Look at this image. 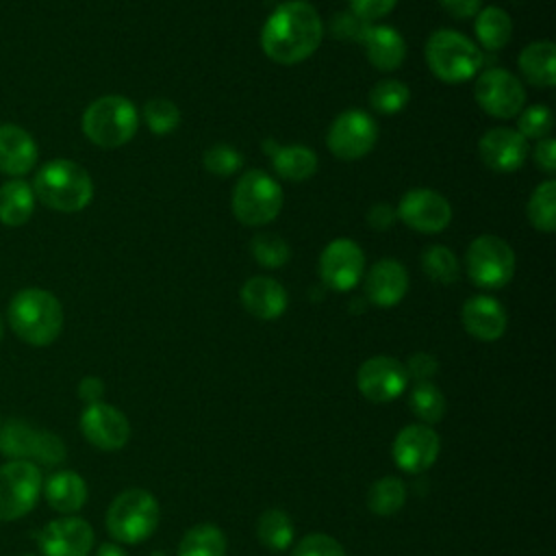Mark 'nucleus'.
<instances>
[{"instance_id":"obj_11","label":"nucleus","mask_w":556,"mask_h":556,"mask_svg":"<svg viewBox=\"0 0 556 556\" xmlns=\"http://www.w3.org/2000/svg\"><path fill=\"white\" fill-rule=\"evenodd\" d=\"M378 139L376 122L361 109H348L334 117L328 128L326 143L330 152L343 161L365 156Z\"/></svg>"},{"instance_id":"obj_40","label":"nucleus","mask_w":556,"mask_h":556,"mask_svg":"<svg viewBox=\"0 0 556 556\" xmlns=\"http://www.w3.org/2000/svg\"><path fill=\"white\" fill-rule=\"evenodd\" d=\"M202 161H204V167L217 176H230L241 167V154L226 143H217L208 148Z\"/></svg>"},{"instance_id":"obj_6","label":"nucleus","mask_w":556,"mask_h":556,"mask_svg":"<svg viewBox=\"0 0 556 556\" xmlns=\"http://www.w3.org/2000/svg\"><path fill=\"white\" fill-rule=\"evenodd\" d=\"M426 61L437 78L458 85L478 74L482 67V52L456 30H437L426 41Z\"/></svg>"},{"instance_id":"obj_28","label":"nucleus","mask_w":556,"mask_h":556,"mask_svg":"<svg viewBox=\"0 0 556 556\" xmlns=\"http://www.w3.org/2000/svg\"><path fill=\"white\" fill-rule=\"evenodd\" d=\"M271 163L282 178L295 182L311 178L317 169V156L306 146H278L271 152Z\"/></svg>"},{"instance_id":"obj_3","label":"nucleus","mask_w":556,"mask_h":556,"mask_svg":"<svg viewBox=\"0 0 556 556\" xmlns=\"http://www.w3.org/2000/svg\"><path fill=\"white\" fill-rule=\"evenodd\" d=\"M30 187L37 200L59 213L83 211L93 198L89 172L70 159H52L43 163Z\"/></svg>"},{"instance_id":"obj_36","label":"nucleus","mask_w":556,"mask_h":556,"mask_svg":"<svg viewBox=\"0 0 556 556\" xmlns=\"http://www.w3.org/2000/svg\"><path fill=\"white\" fill-rule=\"evenodd\" d=\"M408 98H410L408 87H406L404 83H400V80H393V78L376 83V87H374L371 93H369L371 106H374L378 113H382V115H395V113H400V111L406 106Z\"/></svg>"},{"instance_id":"obj_20","label":"nucleus","mask_w":556,"mask_h":556,"mask_svg":"<svg viewBox=\"0 0 556 556\" xmlns=\"http://www.w3.org/2000/svg\"><path fill=\"white\" fill-rule=\"evenodd\" d=\"M408 289V274L404 265L393 258L378 261L365 276V295L374 306H395Z\"/></svg>"},{"instance_id":"obj_14","label":"nucleus","mask_w":556,"mask_h":556,"mask_svg":"<svg viewBox=\"0 0 556 556\" xmlns=\"http://www.w3.org/2000/svg\"><path fill=\"white\" fill-rule=\"evenodd\" d=\"M365 274V254L350 239L330 241L319 258V276L332 291L354 289Z\"/></svg>"},{"instance_id":"obj_24","label":"nucleus","mask_w":556,"mask_h":556,"mask_svg":"<svg viewBox=\"0 0 556 556\" xmlns=\"http://www.w3.org/2000/svg\"><path fill=\"white\" fill-rule=\"evenodd\" d=\"M50 508L63 515L78 513L87 502V482L76 471H56L52 473L41 489Z\"/></svg>"},{"instance_id":"obj_49","label":"nucleus","mask_w":556,"mask_h":556,"mask_svg":"<svg viewBox=\"0 0 556 556\" xmlns=\"http://www.w3.org/2000/svg\"><path fill=\"white\" fill-rule=\"evenodd\" d=\"M96 556H128V554L119 545H115V543H102L98 547Z\"/></svg>"},{"instance_id":"obj_35","label":"nucleus","mask_w":556,"mask_h":556,"mask_svg":"<svg viewBox=\"0 0 556 556\" xmlns=\"http://www.w3.org/2000/svg\"><path fill=\"white\" fill-rule=\"evenodd\" d=\"M421 267L430 280H437L441 285L456 282L460 276L458 261L445 245H430L421 254Z\"/></svg>"},{"instance_id":"obj_22","label":"nucleus","mask_w":556,"mask_h":556,"mask_svg":"<svg viewBox=\"0 0 556 556\" xmlns=\"http://www.w3.org/2000/svg\"><path fill=\"white\" fill-rule=\"evenodd\" d=\"M463 326L478 341H497L506 330V311L495 298L473 295L463 304Z\"/></svg>"},{"instance_id":"obj_29","label":"nucleus","mask_w":556,"mask_h":556,"mask_svg":"<svg viewBox=\"0 0 556 556\" xmlns=\"http://www.w3.org/2000/svg\"><path fill=\"white\" fill-rule=\"evenodd\" d=\"M178 556H226V534L213 523H198L182 534Z\"/></svg>"},{"instance_id":"obj_9","label":"nucleus","mask_w":556,"mask_h":556,"mask_svg":"<svg viewBox=\"0 0 556 556\" xmlns=\"http://www.w3.org/2000/svg\"><path fill=\"white\" fill-rule=\"evenodd\" d=\"M465 269L476 287L502 289L515 274V252L504 239L480 235L467 248Z\"/></svg>"},{"instance_id":"obj_48","label":"nucleus","mask_w":556,"mask_h":556,"mask_svg":"<svg viewBox=\"0 0 556 556\" xmlns=\"http://www.w3.org/2000/svg\"><path fill=\"white\" fill-rule=\"evenodd\" d=\"M395 211L389 204H374L367 213V222L374 230H387L395 222Z\"/></svg>"},{"instance_id":"obj_15","label":"nucleus","mask_w":556,"mask_h":556,"mask_svg":"<svg viewBox=\"0 0 556 556\" xmlns=\"http://www.w3.org/2000/svg\"><path fill=\"white\" fill-rule=\"evenodd\" d=\"M83 437L102 452H117L130 439V424L126 415L104 402L87 404L80 413Z\"/></svg>"},{"instance_id":"obj_25","label":"nucleus","mask_w":556,"mask_h":556,"mask_svg":"<svg viewBox=\"0 0 556 556\" xmlns=\"http://www.w3.org/2000/svg\"><path fill=\"white\" fill-rule=\"evenodd\" d=\"M363 46L367 50V59L374 67L382 72L397 70L406 56L404 37L391 26H369Z\"/></svg>"},{"instance_id":"obj_1","label":"nucleus","mask_w":556,"mask_h":556,"mask_svg":"<svg viewBox=\"0 0 556 556\" xmlns=\"http://www.w3.org/2000/svg\"><path fill=\"white\" fill-rule=\"evenodd\" d=\"M321 35L324 24L313 4L291 0L276 7L267 17L261 33V46L271 61L295 65L317 50Z\"/></svg>"},{"instance_id":"obj_2","label":"nucleus","mask_w":556,"mask_h":556,"mask_svg":"<svg viewBox=\"0 0 556 556\" xmlns=\"http://www.w3.org/2000/svg\"><path fill=\"white\" fill-rule=\"evenodd\" d=\"M9 326L28 345L46 348L63 330V306L59 298L39 287L17 291L9 302Z\"/></svg>"},{"instance_id":"obj_26","label":"nucleus","mask_w":556,"mask_h":556,"mask_svg":"<svg viewBox=\"0 0 556 556\" xmlns=\"http://www.w3.org/2000/svg\"><path fill=\"white\" fill-rule=\"evenodd\" d=\"M35 191L22 178H11L0 185V224L9 228L24 226L35 211Z\"/></svg>"},{"instance_id":"obj_16","label":"nucleus","mask_w":556,"mask_h":556,"mask_svg":"<svg viewBox=\"0 0 556 556\" xmlns=\"http://www.w3.org/2000/svg\"><path fill=\"white\" fill-rule=\"evenodd\" d=\"M439 434L428 424H410L402 428L391 445L395 465L408 473H419L432 467L439 458Z\"/></svg>"},{"instance_id":"obj_8","label":"nucleus","mask_w":556,"mask_h":556,"mask_svg":"<svg viewBox=\"0 0 556 556\" xmlns=\"http://www.w3.org/2000/svg\"><path fill=\"white\" fill-rule=\"evenodd\" d=\"M282 208L280 185L261 169L245 172L232 191V213L245 226L269 224Z\"/></svg>"},{"instance_id":"obj_33","label":"nucleus","mask_w":556,"mask_h":556,"mask_svg":"<svg viewBox=\"0 0 556 556\" xmlns=\"http://www.w3.org/2000/svg\"><path fill=\"white\" fill-rule=\"evenodd\" d=\"M408 406L410 410L424 421V424H437L443 419L447 402L443 391L430 382V380H419L415 382V387L410 389V397H408Z\"/></svg>"},{"instance_id":"obj_46","label":"nucleus","mask_w":556,"mask_h":556,"mask_svg":"<svg viewBox=\"0 0 556 556\" xmlns=\"http://www.w3.org/2000/svg\"><path fill=\"white\" fill-rule=\"evenodd\" d=\"M439 2L456 20H467L476 15L482 7V0H439Z\"/></svg>"},{"instance_id":"obj_32","label":"nucleus","mask_w":556,"mask_h":556,"mask_svg":"<svg viewBox=\"0 0 556 556\" xmlns=\"http://www.w3.org/2000/svg\"><path fill=\"white\" fill-rule=\"evenodd\" d=\"M406 504V486L395 476L378 478L367 491V506L380 517L395 515Z\"/></svg>"},{"instance_id":"obj_51","label":"nucleus","mask_w":556,"mask_h":556,"mask_svg":"<svg viewBox=\"0 0 556 556\" xmlns=\"http://www.w3.org/2000/svg\"><path fill=\"white\" fill-rule=\"evenodd\" d=\"M22 556H37V554H22Z\"/></svg>"},{"instance_id":"obj_19","label":"nucleus","mask_w":556,"mask_h":556,"mask_svg":"<svg viewBox=\"0 0 556 556\" xmlns=\"http://www.w3.org/2000/svg\"><path fill=\"white\" fill-rule=\"evenodd\" d=\"M480 159L493 172H515L523 165L528 141L513 128H493L482 135Z\"/></svg>"},{"instance_id":"obj_41","label":"nucleus","mask_w":556,"mask_h":556,"mask_svg":"<svg viewBox=\"0 0 556 556\" xmlns=\"http://www.w3.org/2000/svg\"><path fill=\"white\" fill-rule=\"evenodd\" d=\"M293 556H348V554L337 539L321 532H313L295 543Z\"/></svg>"},{"instance_id":"obj_5","label":"nucleus","mask_w":556,"mask_h":556,"mask_svg":"<svg viewBox=\"0 0 556 556\" xmlns=\"http://www.w3.org/2000/svg\"><path fill=\"white\" fill-rule=\"evenodd\" d=\"M159 502L146 489L122 491L106 510V530L119 543H141L152 536L159 526Z\"/></svg>"},{"instance_id":"obj_21","label":"nucleus","mask_w":556,"mask_h":556,"mask_svg":"<svg viewBox=\"0 0 556 556\" xmlns=\"http://www.w3.org/2000/svg\"><path fill=\"white\" fill-rule=\"evenodd\" d=\"M37 143L17 124H0V172L13 178L28 174L37 163Z\"/></svg>"},{"instance_id":"obj_23","label":"nucleus","mask_w":556,"mask_h":556,"mask_svg":"<svg viewBox=\"0 0 556 556\" xmlns=\"http://www.w3.org/2000/svg\"><path fill=\"white\" fill-rule=\"evenodd\" d=\"M241 304L256 319H276L287 308V291L269 276H254L241 287Z\"/></svg>"},{"instance_id":"obj_31","label":"nucleus","mask_w":556,"mask_h":556,"mask_svg":"<svg viewBox=\"0 0 556 556\" xmlns=\"http://www.w3.org/2000/svg\"><path fill=\"white\" fill-rule=\"evenodd\" d=\"M513 33V22L508 13L500 7H486L476 17V35L486 50H500L508 43Z\"/></svg>"},{"instance_id":"obj_42","label":"nucleus","mask_w":556,"mask_h":556,"mask_svg":"<svg viewBox=\"0 0 556 556\" xmlns=\"http://www.w3.org/2000/svg\"><path fill=\"white\" fill-rule=\"evenodd\" d=\"M369 22H365L363 17H358L356 13H339V15H334V20H332V33H334V37H339V39H350V41H358V43H363V39H365V35H367V30H369Z\"/></svg>"},{"instance_id":"obj_7","label":"nucleus","mask_w":556,"mask_h":556,"mask_svg":"<svg viewBox=\"0 0 556 556\" xmlns=\"http://www.w3.org/2000/svg\"><path fill=\"white\" fill-rule=\"evenodd\" d=\"M0 454L7 460L54 467L65 460V443L50 430L35 428L22 419H9L0 426Z\"/></svg>"},{"instance_id":"obj_44","label":"nucleus","mask_w":556,"mask_h":556,"mask_svg":"<svg viewBox=\"0 0 556 556\" xmlns=\"http://www.w3.org/2000/svg\"><path fill=\"white\" fill-rule=\"evenodd\" d=\"M404 367H406L408 378L413 376L417 382H419V380H430V378L439 371L437 358H434L432 354H428V352H417V354H413V356L408 358V363H404Z\"/></svg>"},{"instance_id":"obj_17","label":"nucleus","mask_w":556,"mask_h":556,"mask_svg":"<svg viewBox=\"0 0 556 556\" xmlns=\"http://www.w3.org/2000/svg\"><path fill=\"white\" fill-rule=\"evenodd\" d=\"M93 528L83 517L52 519L39 532V552L43 556H89L93 547Z\"/></svg>"},{"instance_id":"obj_12","label":"nucleus","mask_w":556,"mask_h":556,"mask_svg":"<svg viewBox=\"0 0 556 556\" xmlns=\"http://www.w3.org/2000/svg\"><path fill=\"white\" fill-rule=\"evenodd\" d=\"M473 93L482 111L502 119L521 113V106L526 102L521 80L502 67H491L482 72L476 80Z\"/></svg>"},{"instance_id":"obj_47","label":"nucleus","mask_w":556,"mask_h":556,"mask_svg":"<svg viewBox=\"0 0 556 556\" xmlns=\"http://www.w3.org/2000/svg\"><path fill=\"white\" fill-rule=\"evenodd\" d=\"M102 395H104V382L98 376H85L78 382V397L85 404H96L102 400Z\"/></svg>"},{"instance_id":"obj_38","label":"nucleus","mask_w":556,"mask_h":556,"mask_svg":"<svg viewBox=\"0 0 556 556\" xmlns=\"http://www.w3.org/2000/svg\"><path fill=\"white\" fill-rule=\"evenodd\" d=\"M252 256L256 258V263L265 265V267H280L289 261V245L282 237L274 235V232H261L252 239L250 243Z\"/></svg>"},{"instance_id":"obj_4","label":"nucleus","mask_w":556,"mask_h":556,"mask_svg":"<svg viewBox=\"0 0 556 556\" xmlns=\"http://www.w3.org/2000/svg\"><path fill=\"white\" fill-rule=\"evenodd\" d=\"M83 132L98 148H119L128 143L139 126L137 109L122 96H102L83 113Z\"/></svg>"},{"instance_id":"obj_18","label":"nucleus","mask_w":556,"mask_h":556,"mask_svg":"<svg viewBox=\"0 0 556 556\" xmlns=\"http://www.w3.org/2000/svg\"><path fill=\"white\" fill-rule=\"evenodd\" d=\"M395 215L413 230L439 232L452 219L450 202L432 189H410L402 195Z\"/></svg>"},{"instance_id":"obj_34","label":"nucleus","mask_w":556,"mask_h":556,"mask_svg":"<svg viewBox=\"0 0 556 556\" xmlns=\"http://www.w3.org/2000/svg\"><path fill=\"white\" fill-rule=\"evenodd\" d=\"M528 219L536 230L552 232L556 228V182H541L528 200Z\"/></svg>"},{"instance_id":"obj_43","label":"nucleus","mask_w":556,"mask_h":556,"mask_svg":"<svg viewBox=\"0 0 556 556\" xmlns=\"http://www.w3.org/2000/svg\"><path fill=\"white\" fill-rule=\"evenodd\" d=\"M348 2L352 7V13H356L365 22H374L391 13L397 0H348Z\"/></svg>"},{"instance_id":"obj_50","label":"nucleus","mask_w":556,"mask_h":556,"mask_svg":"<svg viewBox=\"0 0 556 556\" xmlns=\"http://www.w3.org/2000/svg\"><path fill=\"white\" fill-rule=\"evenodd\" d=\"M2 337H4V324H2V317H0V341H2Z\"/></svg>"},{"instance_id":"obj_30","label":"nucleus","mask_w":556,"mask_h":556,"mask_svg":"<svg viewBox=\"0 0 556 556\" xmlns=\"http://www.w3.org/2000/svg\"><path fill=\"white\" fill-rule=\"evenodd\" d=\"M256 536L265 547L274 552H282L293 543L295 528L291 517L285 510L267 508L256 521Z\"/></svg>"},{"instance_id":"obj_10","label":"nucleus","mask_w":556,"mask_h":556,"mask_svg":"<svg viewBox=\"0 0 556 556\" xmlns=\"http://www.w3.org/2000/svg\"><path fill=\"white\" fill-rule=\"evenodd\" d=\"M43 476L30 460H7L0 465V521L28 515L41 497Z\"/></svg>"},{"instance_id":"obj_37","label":"nucleus","mask_w":556,"mask_h":556,"mask_svg":"<svg viewBox=\"0 0 556 556\" xmlns=\"http://www.w3.org/2000/svg\"><path fill=\"white\" fill-rule=\"evenodd\" d=\"M143 119L154 135H167L178 128L180 111L174 102L165 98H152L143 106Z\"/></svg>"},{"instance_id":"obj_39","label":"nucleus","mask_w":556,"mask_h":556,"mask_svg":"<svg viewBox=\"0 0 556 556\" xmlns=\"http://www.w3.org/2000/svg\"><path fill=\"white\" fill-rule=\"evenodd\" d=\"M519 135L523 139H543L549 135L552 130V124H554V117H552V111L543 104H534L530 109H526L519 117Z\"/></svg>"},{"instance_id":"obj_13","label":"nucleus","mask_w":556,"mask_h":556,"mask_svg":"<svg viewBox=\"0 0 556 556\" xmlns=\"http://www.w3.org/2000/svg\"><path fill=\"white\" fill-rule=\"evenodd\" d=\"M406 384V367L393 356H371L358 367L356 374V387L361 395L376 404L393 402L404 393Z\"/></svg>"},{"instance_id":"obj_52","label":"nucleus","mask_w":556,"mask_h":556,"mask_svg":"<svg viewBox=\"0 0 556 556\" xmlns=\"http://www.w3.org/2000/svg\"><path fill=\"white\" fill-rule=\"evenodd\" d=\"M0 426H2V424H0Z\"/></svg>"},{"instance_id":"obj_27","label":"nucleus","mask_w":556,"mask_h":556,"mask_svg":"<svg viewBox=\"0 0 556 556\" xmlns=\"http://www.w3.org/2000/svg\"><path fill=\"white\" fill-rule=\"evenodd\" d=\"M554 63H556V48L552 41H532L519 54V67L523 76L536 87H554Z\"/></svg>"},{"instance_id":"obj_45","label":"nucleus","mask_w":556,"mask_h":556,"mask_svg":"<svg viewBox=\"0 0 556 556\" xmlns=\"http://www.w3.org/2000/svg\"><path fill=\"white\" fill-rule=\"evenodd\" d=\"M534 161L545 172H554L556 169V141L552 137L539 139V143L534 148Z\"/></svg>"}]
</instances>
